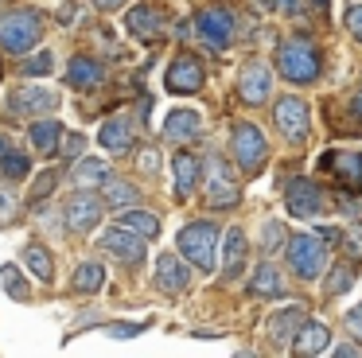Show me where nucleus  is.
<instances>
[{
    "instance_id": "f257e3e1",
    "label": "nucleus",
    "mask_w": 362,
    "mask_h": 358,
    "mask_svg": "<svg viewBox=\"0 0 362 358\" xmlns=\"http://www.w3.org/2000/svg\"><path fill=\"white\" fill-rule=\"evenodd\" d=\"M276 67H281V74L296 86L315 82V78H320V51L312 47V39L292 35V39H284L281 51H276Z\"/></svg>"
},
{
    "instance_id": "f03ea898",
    "label": "nucleus",
    "mask_w": 362,
    "mask_h": 358,
    "mask_svg": "<svg viewBox=\"0 0 362 358\" xmlns=\"http://www.w3.org/2000/svg\"><path fill=\"white\" fill-rule=\"evenodd\" d=\"M40 31H43L40 12H28V8H20V12L0 16V47H4V51H12V54L32 51V47L40 43Z\"/></svg>"
},
{
    "instance_id": "7ed1b4c3",
    "label": "nucleus",
    "mask_w": 362,
    "mask_h": 358,
    "mask_svg": "<svg viewBox=\"0 0 362 358\" xmlns=\"http://www.w3.org/2000/svg\"><path fill=\"white\" fill-rule=\"evenodd\" d=\"M327 238L323 233H292L288 246H284V253H288L292 269L300 272L304 280H315L323 272V261H327Z\"/></svg>"
},
{
    "instance_id": "20e7f679",
    "label": "nucleus",
    "mask_w": 362,
    "mask_h": 358,
    "mask_svg": "<svg viewBox=\"0 0 362 358\" xmlns=\"http://www.w3.org/2000/svg\"><path fill=\"white\" fill-rule=\"evenodd\" d=\"M214 246H218V226L214 222H191L180 230V249L191 265H199V272L214 269Z\"/></svg>"
},
{
    "instance_id": "39448f33",
    "label": "nucleus",
    "mask_w": 362,
    "mask_h": 358,
    "mask_svg": "<svg viewBox=\"0 0 362 358\" xmlns=\"http://www.w3.org/2000/svg\"><path fill=\"white\" fill-rule=\"evenodd\" d=\"M265 137H261V129L257 125H250V121H238L234 125V156H238V163H242V171L245 175H257L261 168H265Z\"/></svg>"
},
{
    "instance_id": "423d86ee",
    "label": "nucleus",
    "mask_w": 362,
    "mask_h": 358,
    "mask_svg": "<svg viewBox=\"0 0 362 358\" xmlns=\"http://www.w3.org/2000/svg\"><path fill=\"white\" fill-rule=\"evenodd\" d=\"M98 249H105V253L121 265H141L144 261V238L136 230H129V226H110V230L98 238Z\"/></svg>"
},
{
    "instance_id": "0eeeda50",
    "label": "nucleus",
    "mask_w": 362,
    "mask_h": 358,
    "mask_svg": "<svg viewBox=\"0 0 362 358\" xmlns=\"http://www.w3.org/2000/svg\"><path fill=\"white\" fill-rule=\"evenodd\" d=\"M320 171L335 175V183L351 195H362V152H323Z\"/></svg>"
},
{
    "instance_id": "6e6552de",
    "label": "nucleus",
    "mask_w": 362,
    "mask_h": 358,
    "mask_svg": "<svg viewBox=\"0 0 362 358\" xmlns=\"http://www.w3.org/2000/svg\"><path fill=\"white\" fill-rule=\"evenodd\" d=\"M195 28H199V35H203L214 51H222V47L234 43L238 20H234V12H226V8H203L199 20H195Z\"/></svg>"
},
{
    "instance_id": "1a4fd4ad",
    "label": "nucleus",
    "mask_w": 362,
    "mask_h": 358,
    "mask_svg": "<svg viewBox=\"0 0 362 358\" xmlns=\"http://www.w3.org/2000/svg\"><path fill=\"white\" fill-rule=\"evenodd\" d=\"M284 202H288L292 218H315V214H323V207H327L323 191L312 183V179H292L288 191H284Z\"/></svg>"
},
{
    "instance_id": "9d476101",
    "label": "nucleus",
    "mask_w": 362,
    "mask_h": 358,
    "mask_svg": "<svg viewBox=\"0 0 362 358\" xmlns=\"http://www.w3.org/2000/svg\"><path fill=\"white\" fill-rule=\"evenodd\" d=\"M206 202H211V207H234L238 202V183L230 179L226 163H222L218 156L206 160Z\"/></svg>"
},
{
    "instance_id": "9b49d317",
    "label": "nucleus",
    "mask_w": 362,
    "mask_h": 358,
    "mask_svg": "<svg viewBox=\"0 0 362 358\" xmlns=\"http://www.w3.org/2000/svg\"><path fill=\"white\" fill-rule=\"evenodd\" d=\"M238 93H242L245 105H261L273 93V70L265 62H245L242 78H238Z\"/></svg>"
},
{
    "instance_id": "f8f14e48",
    "label": "nucleus",
    "mask_w": 362,
    "mask_h": 358,
    "mask_svg": "<svg viewBox=\"0 0 362 358\" xmlns=\"http://www.w3.org/2000/svg\"><path fill=\"white\" fill-rule=\"evenodd\" d=\"M51 109H59V93L43 90V86L16 90L12 101H8V113H16V117H40V113H51Z\"/></svg>"
},
{
    "instance_id": "ddd939ff",
    "label": "nucleus",
    "mask_w": 362,
    "mask_h": 358,
    "mask_svg": "<svg viewBox=\"0 0 362 358\" xmlns=\"http://www.w3.org/2000/svg\"><path fill=\"white\" fill-rule=\"evenodd\" d=\"M300 327H304V304L281 308V311H273V319H269V339L276 342V350H288L292 342H296Z\"/></svg>"
},
{
    "instance_id": "4468645a",
    "label": "nucleus",
    "mask_w": 362,
    "mask_h": 358,
    "mask_svg": "<svg viewBox=\"0 0 362 358\" xmlns=\"http://www.w3.org/2000/svg\"><path fill=\"white\" fill-rule=\"evenodd\" d=\"M168 93H195L203 86V67H199L195 54H180V59L168 67V78H164Z\"/></svg>"
},
{
    "instance_id": "2eb2a0df",
    "label": "nucleus",
    "mask_w": 362,
    "mask_h": 358,
    "mask_svg": "<svg viewBox=\"0 0 362 358\" xmlns=\"http://www.w3.org/2000/svg\"><path fill=\"white\" fill-rule=\"evenodd\" d=\"M98 218H102V199L90 191H78L71 202H66V226H71L74 233H86L98 226Z\"/></svg>"
},
{
    "instance_id": "dca6fc26",
    "label": "nucleus",
    "mask_w": 362,
    "mask_h": 358,
    "mask_svg": "<svg viewBox=\"0 0 362 358\" xmlns=\"http://www.w3.org/2000/svg\"><path fill=\"white\" fill-rule=\"evenodd\" d=\"M276 125H281V132L288 140H304L308 137V105L304 98H281L276 101Z\"/></svg>"
},
{
    "instance_id": "f3484780",
    "label": "nucleus",
    "mask_w": 362,
    "mask_h": 358,
    "mask_svg": "<svg viewBox=\"0 0 362 358\" xmlns=\"http://www.w3.org/2000/svg\"><path fill=\"white\" fill-rule=\"evenodd\" d=\"M98 140H102L105 152L125 156L129 148H133V121H129V117H110V121L102 125V132H98Z\"/></svg>"
},
{
    "instance_id": "a211bd4d",
    "label": "nucleus",
    "mask_w": 362,
    "mask_h": 358,
    "mask_svg": "<svg viewBox=\"0 0 362 358\" xmlns=\"http://www.w3.org/2000/svg\"><path fill=\"white\" fill-rule=\"evenodd\" d=\"M156 284L164 288V292H172V296H175V292H183V288L191 284L187 265H183L175 253H164V257L156 261Z\"/></svg>"
},
{
    "instance_id": "6ab92c4d",
    "label": "nucleus",
    "mask_w": 362,
    "mask_h": 358,
    "mask_svg": "<svg viewBox=\"0 0 362 358\" xmlns=\"http://www.w3.org/2000/svg\"><path fill=\"white\" fill-rule=\"evenodd\" d=\"M125 28L133 31L136 39H144V43H148V39H156L160 31H164V16H160L152 4H136L133 12L125 16Z\"/></svg>"
},
{
    "instance_id": "aec40b11",
    "label": "nucleus",
    "mask_w": 362,
    "mask_h": 358,
    "mask_svg": "<svg viewBox=\"0 0 362 358\" xmlns=\"http://www.w3.org/2000/svg\"><path fill=\"white\" fill-rule=\"evenodd\" d=\"M199 129H203V121H199L195 109H172L164 121V137L168 140H195Z\"/></svg>"
},
{
    "instance_id": "412c9836",
    "label": "nucleus",
    "mask_w": 362,
    "mask_h": 358,
    "mask_svg": "<svg viewBox=\"0 0 362 358\" xmlns=\"http://www.w3.org/2000/svg\"><path fill=\"white\" fill-rule=\"evenodd\" d=\"M222 272H226V280H238L245 269V233L242 230H230L226 241H222Z\"/></svg>"
},
{
    "instance_id": "4be33fe9",
    "label": "nucleus",
    "mask_w": 362,
    "mask_h": 358,
    "mask_svg": "<svg viewBox=\"0 0 362 358\" xmlns=\"http://www.w3.org/2000/svg\"><path fill=\"white\" fill-rule=\"evenodd\" d=\"M172 171H175V191H180V199H187V195L199 187V156L180 152L172 160Z\"/></svg>"
},
{
    "instance_id": "5701e85b",
    "label": "nucleus",
    "mask_w": 362,
    "mask_h": 358,
    "mask_svg": "<svg viewBox=\"0 0 362 358\" xmlns=\"http://www.w3.org/2000/svg\"><path fill=\"white\" fill-rule=\"evenodd\" d=\"M327 342H331V331L323 323H304L296 335V342H292V350H296V354H323Z\"/></svg>"
},
{
    "instance_id": "b1692460",
    "label": "nucleus",
    "mask_w": 362,
    "mask_h": 358,
    "mask_svg": "<svg viewBox=\"0 0 362 358\" xmlns=\"http://www.w3.org/2000/svg\"><path fill=\"white\" fill-rule=\"evenodd\" d=\"M59 140H63V125L59 121H35L32 125V148L43 156H55L59 152Z\"/></svg>"
},
{
    "instance_id": "393cba45",
    "label": "nucleus",
    "mask_w": 362,
    "mask_h": 358,
    "mask_svg": "<svg viewBox=\"0 0 362 358\" xmlns=\"http://www.w3.org/2000/svg\"><path fill=\"white\" fill-rule=\"evenodd\" d=\"M0 175L4 179H24L28 175V156L8 144V137H0Z\"/></svg>"
},
{
    "instance_id": "a878e982",
    "label": "nucleus",
    "mask_w": 362,
    "mask_h": 358,
    "mask_svg": "<svg viewBox=\"0 0 362 358\" xmlns=\"http://www.w3.org/2000/svg\"><path fill=\"white\" fill-rule=\"evenodd\" d=\"M105 179H110V163L98 160V156H82L74 163V183L90 187V183H105Z\"/></svg>"
},
{
    "instance_id": "bb28decb",
    "label": "nucleus",
    "mask_w": 362,
    "mask_h": 358,
    "mask_svg": "<svg viewBox=\"0 0 362 358\" xmlns=\"http://www.w3.org/2000/svg\"><path fill=\"white\" fill-rule=\"evenodd\" d=\"M250 292H253V296H284V280H281V272H276L273 265H257Z\"/></svg>"
},
{
    "instance_id": "cd10ccee",
    "label": "nucleus",
    "mask_w": 362,
    "mask_h": 358,
    "mask_svg": "<svg viewBox=\"0 0 362 358\" xmlns=\"http://www.w3.org/2000/svg\"><path fill=\"white\" fill-rule=\"evenodd\" d=\"M66 78H71L74 86H82V90H94V86L102 82V67H98L94 59H71Z\"/></svg>"
},
{
    "instance_id": "c85d7f7f",
    "label": "nucleus",
    "mask_w": 362,
    "mask_h": 358,
    "mask_svg": "<svg viewBox=\"0 0 362 358\" xmlns=\"http://www.w3.org/2000/svg\"><path fill=\"white\" fill-rule=\"evenodd\" d=\"M121 226L136 230L141 238H156V233H160V218L148 214V210H125V214H121Z\"/></svg>"
},
{
    "instance_id": "c756f323",
    "label": "nucleus",
    "mask_w": 362,
    "mask_h": 358,
    "mask_svg": "<svg viewBox=\"0 0 362 358\" xmlns=\"http://www.w3.org/2000/svg\"><path fill=\"white\" fill-rule=\"evenodd\" d=\"M102 280H105V269H102V265H94V261H86V265L74 269V288H78V292H98Z\"/></svg>"
},
{
    "instance_id": "7c9ffc66",
    "label": "nucleus",
    "mask_w": 362,
    "mask_h": 358,
    "mask_svg": "<svg viewBox=\"0 0 362 358\" xmlns=\"http://www.w3.org/2000/svg\"><path fill=\"white\" fill-rule=\"evenodd\" d=\"M24 261H28V269H32L40 280H51V277H55V265H51V253H47L43 246H28V249H24Z\"/></svg>"
},
{
    "instance_id": "2f4dec72",
    "label": "nucleus",
    "mask_w": 362,
    "mask_h": 358,
    "mask_svg": "<svg viewBox=\"0 0 362 358\" xmlns=\"http://www.w3.org/2000/svg\"><path fill=\"white\" fill-rule=\"evenodd\" d=\"M0 284H4V292L12 296V300H28V284H24V277H20V269L16 265H4V269H0Z\"/></svg>"
},
{
    "instance_id": "473e14b6",
    "label": "nucleus",
    "mask_w": 362,
    "mask_h": 358,
    "mask_svg": "<svg viewBox=\"0 0 362 358\" xmlns=\"http://www.w3.org/2000/svg\"><path fill=\"white\" fill-rule=\"evenodd\" d=\"M105 202H113V207H129V202L136 199V187H129L125 179H105Z\"/></svg>"
},
{
    "instance_id": "72a5a7b5",
    "label": "nucleus",
    "mask_w": 362,
    "mask_h": 358,
    "mask_svg": "<svg viewBox=\"0 0 362 358\" xmlns=\"http://www.w3.org/2000/svg\"><path fill=\"white\" fill-rule=\"evenodd\" d=\"M284 246H288V238H284V226L276 222V218H269V222H265V238H261V249H265V253H281Z\"/></svg>"
},
{
    "instance_id": "f704fd0d",
    "label": "nucleus",
    "mask_w": 362,
    "mask_h": 358,
    "mask_svg": "<svg viewBox=\"0 0 362 358\" xmlns=\"http://www.w3.org/2000/svg\"><path fill=\"white\" fill-rule=\"evenodd\" d=\"M351 277H354V272H351V265H335V269H331V280H327V292H331V296H343L346 288L354 284Z\"/></svg>"
},
{
    "instance_id": "c9c22d12",
    "label": "nucleus",
    "mask_w": 362,
    "mask_h": 358,
    "mask_svg": "<svg viewBox=\"0 0 362 358\" xmlns=\"http://www.w3.org/2000/svg\"><path fill=\"white\" fill-rule=\"evenodd\" d=\"M51 62H55V59H51V51H40V54H32V59H28L24 62V74H51Z\"/></svg>"
},
{
    "instance_id": "e433bc0d",
    "label": "nucleus",
    "mask_w": 362,
    "mask_h": 358,
    "mask_svg": "<svg viewBox=\"0 0 362 358\" xmlns=\"http://www.w3.org/2000/svg\"><path fill=\"white\" fill-rule=\"evenodd\" d=\"M343 241H346V253H351L354 261H362V222H354L351 230H346Z\"/></svg>"
},
{
    "instance_id": "4c0bfd02",
    "label": "nucleus",
    "mask_w": 362,
    "mask_h": 358,
    "mask_svg": "<svg viewBox=\"0 0 362 358\" xmlns=\"http://www.w3.org/2000/svg\"><path fill=\"white\" fill-rule=\"evenodd\" d=\"M82 152H86V137H63V156L66 160H82Z\"/></svg>"
},
{
    "instance_id": "58836bf2",
    "label": "nucleus",
    "mask_w": 362,
    "mask_h": 358,
    "mask_svg": "<svg viewBox=\"0 0 362 358\" xmlns=\"http://www.w3.org/2000/svg\"><path fill=\"white\" fill-rule=\"evenodd\" d=\"M12 214H16V195H12V187H0V226L8 222Z\"/></svg>"
},
{
    "instance_id": "ea45409f",
    "label": "nucleus",
    "mask_w": 362,
    "mask_h": 358,
    "mask_svg": "<svg viewBox=\"0 0 362 358\" xmlns=\"http://www.w3.org/2000/svg\"><path fill=\"white\" fill-rule=\"evenodd\" d=\"M261 8H269V12H296L300 0H257Z\"/></svg>"
},
{
    "instance_id": "a19ab883",
    "label": "nucleus",
    "mask_w": 362,
    "mask_h": 358,
    "mask_svg": "<svg viewBox=\"0 0 362 358\" xmlns=\"http://www.w3.org/2000/svg\"><path fill=\"white\" fill-rule=\"evenodd\" d=\"M148 323H113L110 327V335H117V339H129V335H136V331H144Z\"/></svg>"
},
{
    "instance_id": "79ce46f5",
    "label": "nucleus",
    "mask_w": 362,
    "mask_h": 358,
    "mask_svg": "<svg viewBox=\"0 0 362 358\" xmlns=\"http://www.w3.org/2000/svg\"><path fill=\"white\" fill-rule=\"evenodd\" d=\"M55 171H47V175H40V179H35V199H40V195H51V191H55Z\"/></svg>"
},
{
    "instance_id": "37998d69",
    "label": "nucleus",
    "mask_w": 362,
    "mask_h": 358,
    "mask_svg": "<svg viewBox=\"0 0 362 358\" xmlns=\"http://www.w3.org/2000/svg\"><path fill=\"white\" fill-rule=\"evenodd\" d=\"M346 28H351V35H354V39H362V4H358V8H351V16H346Z\"/></svg>"
},
{
    "instance_id": "c03bdc74",
    "label": "nucleus",
    "mask_w": 362,
    "mask_h": 358,
    "mask_svg": "<svg viewBox=\"0 0 362 358\" xmlns=\"http://www.w3.org/2000/svg\"><path fill=\"white\" fill-rule=\"evenodd\" d=\"M346 327H351L354 335H362V304H354V308L346 311Z\"/></svg>"
},
{
    "instance_id": "a18cd8bd",
    "label": "nucleus",
    "mask_w": 362,
    "mask_h": 358,
    "mask_svg": "<svg viewBox=\"0 0 362 358\" xmlns=\"http://www.w3.org/2000/svg\"><path fill=\"white\" fill-rule=\"evenodd\" d=\"M351 117H354V125L362 129V90L351 93Z\"/></svg>"
},
{
    "instance_id": "49530a36",
    "label": "nucleus",
    "mask_w": 362,
    "mask_h": 358,
    "mask_svg": "<svg viewBox=\"0 0 362 358\" xmlns=\"http://www.w3.org/2000/svg\"><path fill=\"white\" fill-rule=\"evenodd\" d=\"M141 168L144 171H156L160 168V160H156V152H152V148H144V152H141Z\"/></svg>"
},
{
    "instance_id": "de8ad7c7",
    "label": "nucleus",
    "mask_w": 362,
    "mask_h": 358,
    "mask_svg": "<svg viewBox=\"0 0 362 358\" xmlns=\"http://www.w3.org/2000/svg\"><path fill=\"white\" fill-rule=\"evenodd\" d=\"M125 0H98V8H105V12H113V8H121Z\"/></svg>"
},
{
    "instance_id": "09e8293b",
    "label": "nucleus",
    "mask_w": 362,
    "mask_h": 358,
    "mask_svg": "<svg viewBox=\"0 0 362 358\" xmlns=\"http://www.w3.org/2000/svg\"><path fill=\"white\" fill-rule=\"evenodd\" d=\"M312 4H315V8H327V0H312Z\"/></svg>"
},
{
    "instance_id": "8fccbe9b",
    "label": "nucleus",
    "mask_w": 362,
    "mask_h": 358,
    "mask_svg": "<svg viewBox=\"0 0 362 358\" xmlns=\"http://www.w3.org/2000/svg\"><path fill=\"white\" fill-rule=\"evenodd\" d=\"M0 70H4V67H0Z\"/></svg>"
}]
</instances>
